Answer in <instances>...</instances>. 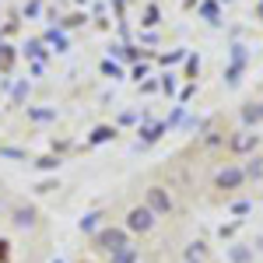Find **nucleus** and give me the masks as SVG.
I'll return each instance as SVG.
<instances>
[{
	"instance_id": "nucleus-1",
	"label": "nucleus",
	"mask_w": 263,
	"mask_h": 263,
	"mask_svg": "<svg viewBox=\"0 0 263 263\" xmlns=\"http://www.w3.org/2000/svg\"><path fill=\"white\" fill-rule=\"evenodd\" d=\"M91 242H95V249H99V253H105V256H112L116 249H123V246H130V232H126L123 224H102L99 232L91 235Z\"/></svg>"
},
{
	"instance_id": "nucleus-2",
	"label": "nucleus",
	"mask_w": 263,
	"mask_h": 263,
	"mask_svg": "<svg viewBox=\"0 0 263 263\" xmlns=\"http://www.w3.org/2000/svg\"><path fill=\"white\" fill-rule=\"evenodd\" d=\"M155 224H158V218H155V211L147 203H134L126 211V218H123V228L130 235H147V232H155Z\"/></svg>"
},
{
	"instance_id": "nucleus-3",
	"label": "nucleus",
	"mask_w": 263,
	"mask_h": 263,
	"mask_svg": "<svg viewBox=\"0 0 263 263\" xmlns=\"http://www.w3.org/2000/svg\"><path fill=\"white\" fill-rule=\"evenodd\" d=\"M144 203L155 211V218H168V214L176 211V197H172V190L162 186V182H155V186L144 190Z\"/></svg>"
},
{
	"instance_id": "nucleus-4",
	"label": "nucleus",
	"mask_w": 263,
	"mask_h": 263,
	"mask_svg": "<svg viewBox=\"0 0 263 263\" xmlns=\"http://www.w3.org/2000/svg\"><path fill=\"white\" fill-rule=\"evenodd\" d=\"M242 182H246V168L242 165H224V168L214 172V190H224V193H228V190H239Z\"/></svg>"
},
{
	"instance_id": "nucleus-5",
	"label": "nucleus",
	"mask_w": 263,
	"mask_h": 263,
	"mask_svg": "<svg viewBox=\"0 0 263 263\" xmlns=\"http://www.w3.org/2000/svg\"><path fill=\"white\" fill-rule=\"evenodd\" d=\"M11 224H14L18 232H35V228H39V211H35L32 203H18V207L11 211Z\"/></svg>"
},
{
	"instance_id": "nucleus-6",
	"label": "nucleus",
	"mask_w": 263,
	"mask_h": 263,
	"mask_svg": "<svg viewBox=\"0 0 263 263\" xmlns=\"http://www.w3.org/2000/svg\"><path fill=\"white\" fill-rule=\"evenodd\" d=\"M256 144H260V134H253V130H239V134H232L228 147H232L235 155H249V151H256Z\"/></svg>"
},
{
	"instance_id": "nucleus-7",
	"label": "nucleus",
	"mask_w": 263,
	"mask_h": 263,
	"mask_svg": "<svg viewBox=\"0 0 263 263\" xmlns=\"http://www.w3.org/2000/svg\"><path fill=\"white\" fill-rule=\"evenodd\" d=\"M109 263H141V246H123V249H116L112 256H109Z\"/></svg>"
},
{
	"instance_id": "nucleus-8",
	"label": "nucleus",
	"mask_w": 263,
	"mask_h": 263,
	"mask_svg": "<svg viewBox=\"0 0 263 263\" xmlns=\"http://www.w3.org/2000/svg\"><path fill=\"white\" fill-rule=\"evenodd\" d=\"M203 256H207V246H203L200 239H193V242L182 249V260L186 263H203Z\"/></svg>"
},
{
	"instance_id": "nucleus-9",
	"label": "nucleus",
	"mask_w": 263,
	"mask_h": 263,
	"mask_svg": "<svg viewBox=\"0 0 263 263\" xmlns=\"http://www.w3.org/2000/svg\"><path fill=\"white\" fill-rule=\"evenodd\" d=\"M78 228H81L84 235H95V232L102 228V211H88L81 221H78Z\"/></svg>"
},
{
	"instance_id": "nucleus-10",
	"label": "nucleus",
	"mask_w": 263,
	"mask_h": 263,
	"mask_svg": "<svg viewBox=\"0 0 263 263\" xmlns=\"http://www.w3.org/2000/svg\"><path fill=\"white\" fill-rule=\"evenodd\" d=\"M25 57H32L35 63H42V60H46V42H42V39H28V42H25Z\"/></svg>"
},
{
	"instance_id": "nucleus-11",
	"label": "nucleus",
	"mask_w": 263,
	"mask_h": 263,
	"mask_svg": "<svg viewBox=\"0 0 263 263\" xmlns=\"http://www.w3.org/2000/svg\"><path fill=\"white\" fill-rule=\"evenodd\" d=\"M112 137H116V126H105V123H102V126H95V130H91L88 144H105V141H112Z\"/></svg>"
},
{
	"instance_id": "nucleus-12",
	"label": "nucleus",
	"mask_w": 263,
	"mask_h": 263,
	"mask_svg": "<svg viewBox=\"0 0 263 263\" xmlns=\"http://www.w3.org/2000/svg\"><path fill=\"white\" fill-rule=\"evenodd\" d=\"M11 63H14V46H11V42H0V70L7 74Z\"/></svg>"
},
{
	"instance_id": "nucleus-13",
	"label": "nucleus",
	"mask_w": 263,
	"mask_h": 263,
	"mask_svg": "<svg viewBox=\"0 0 263 263\" xmlns=\"http://www.w3.org/2000/svg\"><path fill=\"white\" fill-rule=\"evenodd\" d=\"M158 21H162V11H158V4H147V7H144V21H141V25L155 28Z\"/></svg>"
},
{
	"instance_id": "nucleus-14",
	"label": "nucleus",
	"mask_w": 263,
	"mask_h": 263,
	"mask_svg": "<svg viewBox=\"0 0 263 263\" xmlns=\"http://www.w3.org/2000/svg\"><path fill=\"white\" fill-rule=\"evenodd\" d=\"M260 120H263V105H253V102H249L242 109V123H260Z\"/></svg>"
},
{
	"instance_id": "nucleus-15",
	"label": "nucleus",
	"mask_w": 263,
	"mask_h": 263,
	"mask_svg": "<svg viewBox=\"0 0 263 263\" xmlns=\"http://www.w3.org/2000/svg\"><path fill=\"white\" fill-rule=\"evenodd\" d=\"M46 39L57 46V53H67V49H70V42H67V35H63V32H49Z\"/></svg>"
},
{
	"instance_id": "nucleus-16",
	"label": "nucleus",
	"mask_w": 263,
	"mask_h": 263,
	"mask_svg": "<svg viewBox=\"0 0 263 263\" xmlns=\"http://www.w3.org/2000/svg\"><path fill=\"white\" fill-rule=\"evenodd\" d=\"M28 116L39 123H49V120H57V109H28Z\"/></svg>"
},
{
	"instance_id": "nucleus-17",
	"label": "nucleus",
	"mask_w": 263,
	"mask_h": 263,
	"mask_svg": "<svg viewBox=\"0 0 263 263\" xmlns=\"http://www.w3.org/2000/svg\"><path fill=\"white\" fill-rule=\"evenodd\" d=\"M35 165H39L42 172H53V168H60V158H57V155H42Z\"/></svg>"
},
{
	"instance_id": "nucleus-18",
	"label": "nucleus",
	"mask_w": 263,
	"mask_h": 263,
	"mask_svg": "<svg viewBox=\"0 0 263 263\" xmlns=\"http://www.w3.org/2000/svg\"><path fill=\"white\" fill-rule=\"evenodd\" d=\"M102 74H105V78H112V81H120V78H123V67H116L112 60H105V63H102Z\"/></svg>"
},
{
	"instance_id": "nucleus-19",
	"label": "nucleus",
	"mask_w": 263,
	"mask_h": 263,
	"mask_svg": "<svg viewBox=\"0 0 263 263\" xmlns=\"http://www.w3.org/2000/svg\"><path fill=\"white\" fill-rule=\"evenodd\" d=\"M25 95H28V81H18V84H14V91H11V102H14V105H21V102H25Z\"/></svg>"
},
{
	"instance_id": "nucleus-20",
	"label": "nucleus",
	"mask_w": 263,
	"mask_h": 263,
	"mask_svg": "<svg viewBox=\"0 0 263 263\" xmlns=\"http://www.w3.org/2000/svg\"><path fill=\"white\" fill-rule=\"evenodd\" d=\"M200 14H203L207 21H218V7H214L211 0H203V4H200Z\"/></svg>"
},
{
	"instance_id": "nucleus-21",
	"label": "nucleus",
	"mask_w": 263,
	"mask_h": 263,
	"mask_svg": "<svg viewBox=\"0 0 263 263\" xmlns=\"http://www.w3.org/2000/svg\"><path fill=\"white\" fill-rule=\"evenodd\" d=\"M249 176H253V179H260V176H263V158H253V165L246 168V179H249Z\"/></svg>"
},
{
	"instance_id": "nucleus-22",
	"label": "nucleus",
	"mask_w": 263,
	"mask_h": 263,
	"mask_svg": "<svg viewBox=\"0 0 263 263\" xmlns=\"http://www.w3.org/2000/svg\"><path fill=\"white\" fill-rule=\"evenodd\" d=\"M39 11H42L39 0H28V4H25V18H39Z\"/></svg>"
},
{
	"instance_id": "nucleus-23",
	"label": "nucleus",
	"mask_w": 263,
	"mask_h": 263,
	"mask_svg": "<svg viewBox=\"0 0 263 263\" xmlns=\"http://www.w3.org/2000/svg\"><path fill=\"white\" fill-rule=\"evenodd\" d=\"M0 155H4V158H25L21 147H0Z\"/></svg>"
},
{
	"instance_id": "nucleus-24",
	"label": "nucleus",
	"mask_w": 263,
	"mask_h": 263,
	"mask_svg": "<svg viewBox=\"0 0 263 263\" xmlns=\"http://www.w3.org/2000/svg\"><path fill=\"white\" fill-rule=\"evenodd\" d=\"M162 91H165V95H172V91H176V78H172V74H165V81H162Z\"/></svg>"
},
{
	"instance_id": "nucleus-25",
	"label": "nucleus",
	"mask_w": 263,
	"mask_h": 263,
	"mask_svg": "<svg viewBox=\"0 0 263 263\" xmlns=\"http://www.w3.org/2000/svg\"><path fill=\"white\" fill-rule=\"evenodd\" d=\"M203 144H207V147H214V144H221V134H218V130H211V134L203 137Z\"/></svg>"
},
{
	"instance_id": "nucleus-26",
	"label": "nucleus",
	"mask_w": 263,
	"mask_h": 263,
	"mask_svg": "<svg viewBox=\"0 0 263 263\" xmlns=\"http://www.w3.org/2000/svg\"><path fill=\"white\" fill-rule=\"evenodd\" d=\"M232 260H235V263H246V260H249V253H246V249H232Z\"/></svg>"
},
{
	"instance_id": "nucleus-27",
	"label": "nucleus",
	"mask_w": 263,
	"mask_h": 263,
	"mask_svg": "<svg viewBox=\"0 0 263 263\" xmlns=\"http://www.w3.org/2000/svg\"><path fill=\"white\" fill-rule=\"evenodd\" d=\"M182 57H186V53H182V49H176V53H168V57H162V60H165V63H179Z\"/></svg>"
},
{
	"instance_id": "nucleus-28",
	"label": "nucleus",
	"mask_w": 263,
	"mask_h": 263,
	"mask_svg": "<svg viewBox=\"0 0 263 263\" xmlns=\"http://www.w3.org/2000/svg\"><path fill=\"white\" fill-rule=\"evenodd\" d=\"M57 263H63V260H57Z\"/></svg>"
}]
</instances>
